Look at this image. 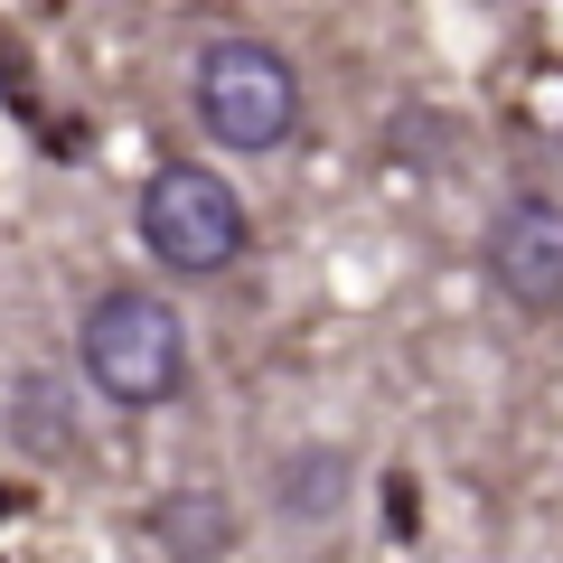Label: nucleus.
<instances>
[{"instance_id":"f257e3e1","label":"nucleus","mask_w":563,"mask_h":563,"mask_svg":"<svg viewBox=\"0 0 563 563\" xmlns=\"http://www.w3.org/2000/svg\"><path fill=\"white\" fill-rule=\"evenodd\" d=\"M76 357L95 376V395H113L122 413H151L188 385V329L161 291H103L76 329Z\"/></svg>"},{"instance_id":"f03ea898","label":"nucleus","mask_w":563,"mask_h":563,"mask_svg":"<svg viewBox=\"0 0 563 563\" xmlns=\"http://www.w3.org/2000/svg\"><path fill=\"white\" fill-rule=\"evenodd\" d=\"M198 122L225 141V151H282L291 122H301V76L273 38H217L198 57Z\"/></svg>"},{"instance_id":"7ed1b4c3","label":"nucleus","mask_w":563,"mask_h":563,"mask_svg":"<svg viewBox=\"0 0 563 563\" xmlns=\"http://www.w3.org/2000/svg\"><path fill=\"white\" fill-rule=\"evenodd\" d=\"M141 244L169 263V273L207 282L244 254V198L198 161H161L151 188H141Z\"/></svg>"},{"instance_id":"20e7f679","label":"nucleus","mask_w":563,"mask_h":563,"mask_svg":"<svg viewBox=\"0 0 563 563\" xmlns=\"http://www.w3.org/2000/svg\"><path fill=\"white\" fill-rule=\"evenodd\" d=\"M488 273L517 310H563V207L517 198L488 225Z\"/></svg>"},{"instance_id":"39448f33","label":"nucleus","mask_w":563,"mask_h":563,"mask_svg":"<svg viewBox=\"0 0 563 563\" xmlns=\"http://www.w3.org/2000/svg\"><path fill=\"white\" fill-rule=\"evenodd\" d=\"M151 536L169 544V554H225V544H235V517H225V498L217 488H179V498H161L151 507Z\"/></svg>"},{"instance_id":"423d86ee","label":"nucleus","mask_w":563,"mask_h":563,"mask_svg":"<svg viewBox=\"0 0 563 563\" xmlns=\"http://www.w3.org/2000/svg\"><path fill=\"white\" fill-rule=\"evenodd\" d=\"M339 479H347L339 451H320V461H291V470H282V507H291V517H329V507H339Z\"/></svg>"},{"instance_id":"0eeeda50","label":"nucleus","mask_w":563,"mask_h":563,"mask_svg":"<svg viewBox=\"0 0 563 563\" xmlns=\"http://www.w3.org/2000/svg\"><path fill=\"white\" fill-rule=\"evenodd\" d=\"M20 442L29 451H57L66 442V395H57V385H38V376L20 385Z\"/></svg>"}]
</instances>
